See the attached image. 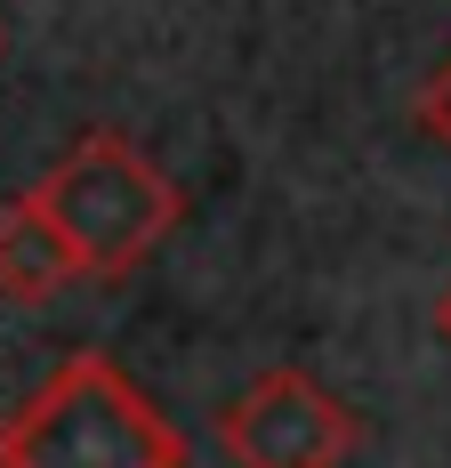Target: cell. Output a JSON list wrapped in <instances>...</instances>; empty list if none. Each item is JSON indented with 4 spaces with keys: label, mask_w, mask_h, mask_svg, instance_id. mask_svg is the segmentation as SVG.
I'll return each mask as SVG.
<instances>
[{
    "label": "cell",
    "mask_w": 451,
    "mask_h": 468,
    "mask_svg": "<svg viewBox=\"0 0 451 468\" xmlns=\"http://www.w3.org/2000/svg\"><path fill=\"white\" fill-rule=\"evenodd\" d=\"M65 282H81L73 242L41 218L33 194H8V202H0V299H16V307H48Z\"/></svg>",
    "instance_id": "cell-4"
},
{
    "label": "cell",
    "mask_w": 451,
    "mask_h": 468,
    "mask_svg": "<svg viewBox=\"0 0 451 468\" xmlns=\"http://www.w3.org/2000/svg\"><path fill=\"white\" fill-rule=\"evenodd\" d=\"M25 194L41 202V218L73 242L81 275H97V282H121L130 267H145L178 227V186L162 178V162L145 145L113 138V130H89Z\"/></svg>",
    "instance_id": "cell-2"
},
{
    "label": "cell",
    "mask_w": 451,
    "mask_h": 468,
    "mask_svg": "<svg viewBox=\"0 0 451 468\" xmlns=\"http://www.w3.org/2000/svg\"><path fill=\"white\" fill-rule=\"evenodd\" d=\"M435 331H444V347H451V282H444V299H435Z\"/></svg>",
    "instance_id": "cell-6"
},
{
    "label": "cell",
    "mask_w": 451,
    "mask_h": 468,
    "mask_svg": "<svg viewBox=\"0 0 451 468\" xmlns=\"http://www.w3.org/2000/svg\"><path fill=\"white\" fill-rule=\"evenodd\" d=\"M218 444L234 468H347L362 420L299 364H274L258 388H242L218 412Z\"/></svg>",
    "instance_id": "cell-3"
},
{
    "label": "cell",
    "mask_w": 451,
    "mask_h": 468,
    "mask_svg": "<svg viewBox=\"0 0 451 468\" xmlns=\"http://www.w3.org/2000/svg\"><path fill=\"white\" fill-rule=\"evenodd\" d=\"M0 468H185V436L105 347H73L0 420Z\"/></svg>",
    "instance_id": "cell-1"
},
{
    "label": "cell",
    "mask_w": 451,
    "mask_h": 468,
    "mask_svg": "<svg viewBox=\"0 0 451 468\" xmlns=\"http://www.w3.org/2000/svg\"><path fill=\"white\" fill-rule=\"evenodd\" d=\"M419 130L435 145H451V57L427 73V90H419Z\"/></svg>",
    "instance_id": "cell-5"
}]
</instances>
